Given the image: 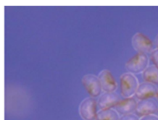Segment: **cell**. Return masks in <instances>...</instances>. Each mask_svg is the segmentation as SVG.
Wrapping results in <instances>:
<instances>
[{
  "mask_svg": "<svg viewBox=\"0 0 158 120\" xmlns=\"http://www.w3.org/2000/svg\"><path fill=\"white\" fill-rule=\"evenodd\" d=\"M139 84L135 75L130 72L123 74L120 79V93L125 98L132 97L135 95Z\"/></svg>",
  "mask_w": 158,
  "mask_h": 120,
  "instance_id": "6da1fadb",
  "label": "cell"
},
{
  "mask_svg": "<svg viewBox=\"0 0 158 120\" xmlns=\"http://www.w3.org/2000/svg\"><path fill=\"white\" fill-rule=\"evenodd\" d=\"M149 59L147 54L138 53L131 58H130L125 63V68L133 74L143 72L148 67Z\"/></svg>",
  "mask_w": 158,
  "mask_h": 120,
  "instance_id": "7a4b0ae2",
  "label": "cell"
},
{
  "mask_svg": "<svg viewBox=\"0 0 158 120\" xmlns=\"http://www.w3.org/2000/svg\"><path fill=\"white\" fill-rule=\"evenodd\" d=\"M133 48L140 53L147 54L151 53L153 49L152 41L145 35L141 32L136 33L131 38Z\"/></svg>",
  "mask_w": 158,
  "mask_h": 120,
  "instance_id": "3957f363",
  "label": "cell"
},
{
  "mask_svg": "<svg viewBox=\"0 0 158 120\" xmlns=\"http://www.w3.org/2000/svg\"><path fill=\"white\" fill-rule=\"evenodd\" d=\"M97 102L93 97L84 99L79 106V113L84 120H96Z\"/></svg>",
  "mask_w": 158,
  "mask_h": 120,
  "instance_id": "277c9868",
  "label": "cell"
},
{
  "mask_svg": "<svg viewBox=\"0 0 158 120\" xmlns=\"http://www.w3.org/2000/svg\"><path fill=\"white\" fill-rule=\"evenodd\" d=\"M81 82L91 97H97L100 95L102 88L98 77L93 74H86L82 77Z\"/></svg>",
  "mask_w": 158,
  "mask_h": 120,
  "instance_id": "5b68a950",
  "label": "cell"
},
{
  "mask_svg": "<svg viewBox=\"0 0 158 120\" xmlns=\"http://www.w3.org/2000/svg\"><path fill=\"white\" fill-rule=\"evenodd\" d=\"M157 92L156 84L144 81L139 84L135 95L139 100L151 99L157 96Z\"/></svg>",
  "mask_w": 158,
  "mask_h": 120,
  "instance_id": "8992f818",
  "label": "cell"
},
{
  "mask_svg": "<svg viewBox=\"0 0 158 120\" xmlns=\"http://www.w3.org/2000/svg\"><path fill=\"white\" fill-rule=\"evenodd\" d=\"M158 111V106L153 100L146 99L139 100L136 105L135 113L136 116L143 117L144 116L154 114Z\"/></svg>",
  "mask_w": 158,
  "mask_h": 120,
  "instance_id": "52a82bcc",
  "label": "cell"
},
{
  "mask_svg": "<svg viewBox=\"0 0 158 120\" xmlns=\"http://www.w3.org/2000/svg\"><path fill=\"white\" fill-rule=\"evenodd\" d=\"M98 78L102 90L105 92H114L117 89V82L111 72L107 69H104L99 73Z\"/></svg>",
  "mask_w": 158,
  "mask_h": 120,
  "instance_id": "ba28073f",
  "label": "cell"
},
{
  "mask_svg": "<svg viewBox=\"0 0 158 120\" xmlns=\"http://www.w3.org/2000/svg\"><path fill=\"white\" fill-rule=\"evenodd\" d=\"M120 100L118 95L115 92H104L99 97L97 105L100 109H112Z\"/></svg>",
  "mask_w": 158,
  "mask_h": 120,
  "instance_id": "9c48e42d",
  "label": "cell"
},
{
  "mask_svg": "<svg viewBox=\"0 0 158 120\" xmlns=\"http://www.w3.org/2000/svg\"><path fill=\"white\" fill-rule=\"evenodd\" d=\"M137 103L138 102L133 97L125 98L123 100H121L114 108L118 114L125 115L135 111Z\"/></svg>",
  "mask_w": 158,
  "mask_h": 120,
  "instance_id": "30bf717a",
  "label": "cell"
},
{
  "mask_svg": "<svg viewBox=\"0 0 158 120\" xmlns=\"http://www.w3.org/2000/svg\"><path fill=\"white\" fill-rule=\"evenodd\" d=\"M143 77L146 82L158 84V68L154 65L148 66L143 72Z\"/></svg>",
  "mask_w": 158,
  "mask_h": 120,
  "instance_id": "8fae6325",
  "label": "cell"
},
{
  "mask_svg": "<svg viewBox=\"0 0 158 120\" xmlns=\"http://www.w3.org/2000/svg\"><path fill=\"white\" fill-rule=\"evenodd\" d=\"M118 113L113 109H100L96 116V120H119Z\"/></svg>",
  "mask_w": 158,
  "mask_h": 120,
  "instance_id": "7c38bea8",
  "label": "cell"
},
{
  "mask_svg": "<svg viewBox=\"0 0 158 120\" xmlns=\"http://www.w3.org/2000/svg\"><path fill=\"white\" fill-rule=\"evenodd\" d=\"M150 59L154 65L158 68V48L154 49L150 54Z\"/></svg>",
  "mask_w": 158,
  "mask_h": 120,
  "instance_id": "4fadbf2b",
  "label": "cell"
},
{
  "mask_svg": "<svg viewBox=\"0 0 158 120\" xmlns=\"http://www.w3.org/2000/svg\"><path fill=\"white\" fill-rule=\"evenodd\" d=\"M119 120H139V118L138 116L133 113H131V114L122 115L121 117H120Z\"/></svg>",
  "mask_w": 158,
  "mask_h": 120,
  "instance_id": "5bb4252c",
  "label": "cell"
},
{
  "mask_svg": "<svg viewBox=\"0 0 158 120\" xmlns=\"http://www.w3.org/2000/svg\"><path fill=\"white\" fill-rule=\"evenodd\" d=\"M139 120H158V116L155 114H149L141 117Z\"/></svg>",
  "mask_w": 158,
  "mask_h": 120,
  "instance_id": "9a60e30c",
  "label": "cell"
},
{
  "mask_svg": "<svg viewBox=\"0 0 158 120\" xmlns=\"http://www.w3.org/2000/svg\"><path fill=\"white\" fill-rule=\"evenodd\" d=\"M154 45L157 48H158V34L156 35L155 39H154Z\"/></svg>",
  "mask_w": 158,
  "mask_h": 120,
  "instance_id": "2e32d148",
  "label": "cell"
},
{
  "mask_svg": "<svg viewBox=\"0 0 158 120\" xmlns=\"http://www.w3.org/2000/svg\"><path fill=\"white\" fill-rule=\"evenodd\" d=\"M156 97H157V100H158V92H157V96H156Z\"/></svg>",
  "mask_w": 158,
  "mask_h": 120,
  "instance_id": "e0dca14e",
  "label": "cell"
},
{
  "mask_svg": "<svg viewBox=\"0 0 158 120\" xmlns=\"http://www.w3.org/2000/svg\"><path fill=\"white\" fill-rule=\"evenodd\" d=\"M157 114H158V111H157Z\"/></svg>",
  "mask_w": 158,
  "mask_h": 120,
  "instance_id": "ac0fdd59",
  "label": "cell"
}]
</instances>
